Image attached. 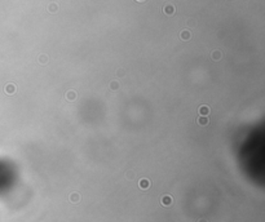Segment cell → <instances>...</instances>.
I'll return each mask as SVG.
<instances>
[{
	"label": "cell",
	"mask_w": 265,
	"mask_h": 222,
	"mask_svg": "<svg viewBox=\"0 0 265 222\" xmlns=\"http://www.w3.org/2000/svg\"><path fill=\"white\" fill-rule=\"evenodd\" d=\"M137 1H145V0H137Z\"/></svg>",
	"instance_id": "2e32d148"
},
{
	"label": "cell",
	"mask_w": 265,
	"mask_h": 222,
	"mask_svg": "<svg viewBox=\"0 0 265 222\" xmlns=\"http://www.w3.org/2000/svg\"><path fill=\"white\" fill-rule=\"evenodd\" d=\"M58 11V5L56 4V3H51L49 5H48V12H51V13H56Z\"/></svg>",
	"instance_id": "ba28073f"
},
{
	"label": "cell",
	"mask_w": 265,
	"mask_h": 222,
	"mask_svg": "<svg viewBox=\"0 0 265 222\" xmlns=\"http://www.w3.org/2000/svg\"><path fill=\"white\" fill-rule=\"evenodd\" d=\"M39 62H40L41 65H45L48 62V56H45V54H40L39 56Z\"/></svg>",
	"instance_id": "7c38bea8"
},
{
	"label": "cell",
	"mask_w": 265,
	"mask_h": 222,
	"mask_svg": "<svg viewBox=\"0 0 265 222\" xmlns=\"http://www.w3.org/2000/svg\"><path fill=\"white\" fill-rule=\"evenodd\" d=\"M5 92L8 93V94H13L16 92V87L13 85V84H8V85L5 87Z\"/></svg>",
	"instance_id": "30bf717a"
},
{
	"label": "cell",
	"mask_w": 265,
	"mask_h": 222,
	"mask_svg": "<svg viewBox=\"0 0 265 222\" xmlns=\"http://www.w3.org/2000/svg\"><path fill=\"white\" fill-rule=\"evenodd\" d=\"M198 222H207V221H206V220H199Z\"/></svg>",
	"instance_id": "9a60e30c"
},
{
	"label": "cell",
	"mask_w": 265,
	"mask_h": 222,
	"mask_svg": "<svg viewBox=\"0 0 265 222\" xmlns=\"http://www.w3.org/2000/svg\"><path fill=\"white\" fill-rule=\"evenodd\" d=\"M199 114H201L202 116H207L208 114H210V107L206 106V105L201 106V107H199Z\"/></svg>",
	"instance_id": "5b68a950"
},
{
	"label": "cell",
	"mask_w": 265,
	"mask_h": 222,
	"mask_svg": "<svg viewBox=\"0 0 265 222\" xmlns=\"http://www.w3.org/2000/svg\"><path fill=\"white\" fill-rule=\"evenodd\" d=\"M139 186H140V189H142V190H146V189H149V186H150L149 179H146V178L141 179V181L139 182Z\"/></svg>",
	"instance_id": "277c9868"
},
{
	"label": "cell",
	"mask_w": 265,
	"mask_h": 222,
	"mask_svg": "<svg viewBox=\"0 0 265 222\" xmlns=\"http://www.w3.org/2000/svg\"><path fill=\"white\" fill-rule=\"evenodd\" d=\"M162 11L167 16H173V14H175V12H176V9H175V6H173L172 4H166L164 6H163Z\"/></svg>",
	"instance_id": "6da1fadb"
},
{
	"label": "cell",
	"mask_w": 265,
	"mask_h": 222,
	"mask_svg": "<svg viewBox=\"0 0 265 222\" xmlns=\"http://www.w3.org/2000/svg\"><path fill=\"white\" fill-rule=\"evenodd\" d=\"M180 36H181L182 40H189L191 35H190V31H188V30H182V31H181V34H180Z\"/></svg>",
	"instance_id": "52a82bcc"
},
{
	"label": "cell",
	"mask_w": 265,
	"mask_h": 222,
	"mask_svg": "<svg viewBox=\"0 0 265 222\" xmlns=\"http://www.w3.org/2000/svg\"><path fill=\"white\" fill-rule=\"evenodd\" d=\"M66 98H67L69 101L75 100V98H76V93H75L74 90H69V92L66 93Z\"/></svg>",
	"instance_id": "8fae6325"
},
{
	"label": "cell",
	"mask_w": 265,
	"mask_h": 222,
	"mask_svg": "<svg viewBox=\"0 0 265 222\" xmlns=\"http://www.w3.org/2000/svg\"><path fill=\"white\" fill-rule=\"evenodd\" d=\"M160 203H162V205H164V207H169V205H172V203H173V199L169 196V195H164V196H162V199H160Z\"/></svg>",
	"instance_id": "3957f363"
},
{
	"label": "cell",
	"mask_w": 265,
	"mask_h": 222,
	"mask_svg": "<svg viewBox=\"0 0 265 222\" xmlns=\"http://www.w3.org/2000/svg\"><path fill=\"white\" fill-rule=\"evenodd\" d=\"M197 122H198V124L199 125H203V127H206V125H208V119H207V116H199L198 119H197Z\"/></svg>",
	"instance_id": "8992f818"
},
{
	"label": "cell",
	"mask_w": 265,
	"mask_h": 222,
	"mask_svg": "<svg viewBox=\"0 0 265 222\" xmlns=\"http://www.w3.org/2000/svg\"><path fill=\"white\" fill-rule=\"evenodd\" d=\"M110 89L114 90V92L118 90V89H119V83H118V81H111V83H110Z\"/></svg>",
	"instance_id": "4fadbf2b"
},
{
	"label": "cell",
	"mask_w": 265,
	"mask_h": 222,
	"mask_svg": "<svg viewBox=\"0 0 265 222\" xmlns=\"http://www.w3.org/2000/svg\"><path fill=\"white\" fill-rule=\"evenodd\" d=\"M80 199H81V196H80V194H78V192H73V194L69 195V201L73 203V204H78L80 201Z\"/></svg>",
	"instance_id": "7a4b0ae2"
},
{
	"label": "cell",
	"mask_w": 265,
	"mask_h": 222,
	"mask_svg": "<svg viewBox=\"0 0 265 222\" xmlns=\"http://www.w3.org/2000/svg\"><path fill=\"white\" fill-rule=\"evenodd\" d=\"M118 76H124V70H118Z\"/></svg>",
	"instance_id": "5bb4252c"
},
{
	"label": "cell",
	"mask_w": 265,
	"mask_h": 222,
	"mask_svg": "<svg viewBox=\"0 0 265 222\" xmlns=\"http://www.w3.org/2000/svg\"><path fill=\"white\" fill-rule=\"evenodd\" d=\"M211 57L214 58V61H219L221 58V52L220 51H214L211 53Z\"/></svg>",
	"instance_id": "9c48e42d"
}]
</instances>
